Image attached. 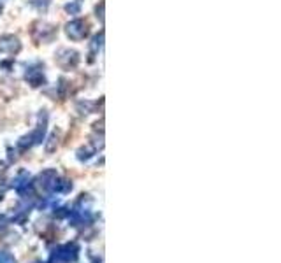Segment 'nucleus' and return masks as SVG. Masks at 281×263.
<instances>
[{"label":"nucleus","mask_w":281,"mask_h":263,"mask_svg":"<svg viewBox=\"0 0 281 263\" xmlns=\"http://www.w3.org/2000/svg\"><path fill=\"white\" fill-rule=\"evenodd\" d=\"M55 60H57V63L60 67H63V69H70V67H76L79 61V55L74 51V49H60V51L57 53V56H55Z\"/></svg>","instance_id":"obj_2"},{"label":"nucleus","mask_w":281,"mask_h":263,"mask_svg":"<svg viewBox=\"0 0 281 263\" xmlns=\"http://www.w3.org/2000/svg\"><path fill=\"white\" fill-rule=\"evenodd\" d=\"M65 11L70 14H78L79 13V4L78 2H72V4H67L65 5Z\"/></svg>","instance_id":"obj_6"},{"label":"nucleus","mask_w":281,"mask_h":263,"mask_svg":"<svg viewBox=\"0 0 281 263\" xmlns=\"http://www.w3.org/2000/svg\"><path fill=\"white\" fill-rule=\"evenodd\" d=\"M57 146H58V135L57 133H53V135L49 137V142L46 144V151H48V153H53Z\"/></svg>","instance_id":"obj_5"},{"label":"nucleus","mask_w":281,"mask_h":263,"mask_svg":"<svg viewBox=\"0 0 281 263\" xmlns=\"http://www.w3.org/2000/svg\"><path fill=\"white\" fill-rule=\"evenodd\" d=\"M65 34L72 40H83L88 34V26L83 19H72L65 25Z\"/></svg>","instance_id":"obj_1"},{"label":"nucleus","mask_w":281,"mask_h":263,"mask_svg":"<svg viewBox=\"0 0 281 263\" xmlns=\"http://www.w3.org/2000/svg\"><path fill=\"white\" fill-rule=\"evenodd\" d=\"M97 16L100 18V21H104V2H100V9L97 7Z\"/></svg>","instance_id":"obj_7"},{"label":"nucleus","mask_w":281,"mask_h":263,"mask_svg":"<svg viewBox=\"0 0 281 263\" xmlns=\"http://www.w3.org/2000/svg\"><path fill=\"white\" fill-rule=\"evenodd\" d=\"M0 14H2V5H0Z\"/></svg>","instance_id":"obj_9"},{"label":"nucleus","mask_w":281,"mask_h":263,"mask_svg":"<svg viewBox=\"0 0 281 263\" xmlns=\"http://www.w3.org/2000/svg\"><path fill=\"white\" fill-rule=\"evenodd\" d=\"M21 49V42L14 35H0V53L16 55Z\"/></svg>","instance_id":"obj_3"},{"label":"nucleus","mask_w":281,"mask_h":263,"mask_svg":"<svg viewBox=\"0 0 281 263\" xmlns=\"http://www.w3.org/2000/svg\"><path fill=\"white\" fill-rule=\"evenodd\" d=\"M4 172H5V167H4V163H0V177L4 175Z\"/></svg>","instance_id":"obj_8"},{"label":"nucleus","mask_w":281,"mask_h":263,"mask_svg":"<svg viewBox=\"0 0 281 263\" xmlns=\"http://www.w3.org/2000/svg\"><path fill=\"white\" fill-rule=\"evenodd\" d=\"M26 79L32 83V86H40L44 83V75L42 72H34V69L30 72H26Z\"/></svg>","instance_id":"obj_4"}]
</instances>
